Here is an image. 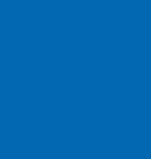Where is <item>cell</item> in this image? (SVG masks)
Segmentation results:
<instances>
[]
</instances>
